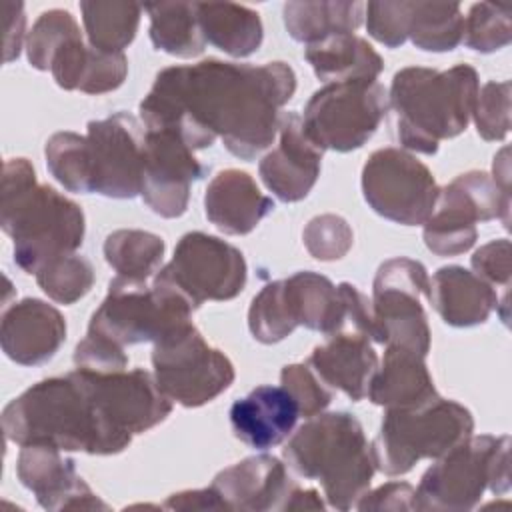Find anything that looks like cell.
Returning a JSON list of instances; mask_svg holds the SVG:
<instances>
[{"label": "cell", "mask_w": 512, "mask_h": 512, "mask_svg": "<svg viewBox=\"0 0 512 512\" xmlns=\"http://www.w3.org/2000/svg\"><path fill=\"white\" fill-rule=\"evenodd\" d=\"M302 242L312 258L320 262H334L350 252L354 232L346 218L338 214H320L304 226Z\"/></svg>", "instance_id": "cell-41"}, {"label": "cell", "mask_w": 512, "mask_h": 512, "mask_svg": "<svg viewBox=\"0 0 512 512\" xmlns=\"http://www.w3.org/2000/svg\"><path fill=\"white\" fill-rule=\"evenodd\" d=\"M272 210V198L258 188L248 172L238 168L218 172L204 192L206 218L228 236L250 234Z\"/></svg>", "instance_id": "cell-24"}, {"label": "cell", "mask_w": 512, "mask_h": 512, "mask_svg": "<svg viewBox=\"0 0 512 512\" xmlns=\"http://www.w3.org/2000/svg\"><path fill=\"white\" fill-rule=\"evenodd\" d=\"M282 456L290 470L320 482L328 506L356 508L376 472L372 442L350 412H320L288 436Z\"/></svg>", "instance_id": "cell-5"}, {"label": "cell", "mask_w": 512, "mask_h": 512, "mask_svg": "<svg viewBox=\"0 0 512 512\" xmlns=\"http://www.w3.org/2000/svg\"><path fill=\"white\" fill-rule=\"evenodd\" d=\"M510 16L512 10L506 4H472L468 16L464 18V46L480 54H490L500 48H506L512 40Z\"/></svg>", "instance_id": "cell-39"}, {"label": "cell", "mask_w": 512, "mask_h": 512, "mask_svg": "<svg viewBox=\"0 0 512 512\" xmlns=\"http://www.w3.org/2000/svg\"><path fill=\"white\" fill-rule=\"evenodd\" d=\"M80 36V26L68 10L52 8L42 12L26 36V56L30 66L36 70H50L52 60L62 46Z\"/></svg>", "instance_id": "cell-38"}, {"label": "cell", "mask_w": 512, "mask_h": 512, "mask_svg": "<svg viewBox=\"0 0 512 512\" xmlns=\"http://www.w3.org/2000/svg\"><path fill=\"white\" fill-rule=\"evenodd\" d=\"M88 44L102 52H122L132 44L142 16V6L120 0L80 2Z\"/></svg>", "instance_id": "cell-32"}, {"label": "cell", "mask_w": 512, "mask_h": 512, "mask_svg": "<svg viewBox=\"0 0 512 512\" xmlns=\"http://www.w3.org/2000/svg\"><path fill=\"white\" fill-rule=\"evenodd\" d=\"M152 366L160 390L186 408L212 402L236 378L230 358L212 348L192 322L154 344Z\"/></svg>", "instance_id": "cell-12"}, {"label": "cell", "mask_w": 512, "mask_h": 512, "mask_svg": "<svg viewBox=\"0 0 512 512\" xmlns=\"http://www.w3.org/2000/svg\"><path fill=\"white\" fill-rule=\"evenodd\" d=\"M464 16L456 2L410 0L408 38L424 52H450L462 44Z\"/></svg>", "instance_id": "cell-34"}, {"label": "cell", "mask_w": 512, "mask_h": 512, "mask_svg": "<svg viewBox=\"0 0 512 512\" xmlns=\"http://www.w3.org/2000/svg\"><path fill=\"white\" fill-rule=\"evenodd\" d=\"M430 276L422 262L398 256L382 262L372 282L376 342L430 352V326L420 296H428Z\"/></svg>", "instance_id": "cell-13"}, {"label": "cell", "mask_w": 512, "mask_h": 512, "mask_svg": "<svg viewBox=\"0 0 512 512\" xmlns=\"http://www.w3.org/2000/svg\"><path fill=\"white\" fill-rule=\"evenodd\" d=\"M492 180L510 194V162H508V148L504 146L492 162Z\"/></svg>", "instance_id": "cell-50"}, {"label": "cell", "mask_w": 512, "mask_h": 512, "mask_svg": "<svg viewBox=\"0 0 512 512\" xmlns=\"http://www.w3.org/2000/svg\"><path fill=\"white\" fill-rule=\"evenodd\" d=\"M510 80H490L478 88L472 110L476 132L486 142H500L510 132Z\"/></svg>", "instance_id": "cell-40"}, {"label": "cell", "mask_w": 512, "mask_h": 512, "mask_svg": "<svg viewBox=\"0 0 512 512\" xmlns=\"http://www.w3.org/2000/svg\"><path fill=\"white\" fill-rule=\"evenodd\" d=\"M490 220L510 228V194L488 172L470 170L440 188L422 238L432 254L458 256L476 244V222Z\"/></svg>", "instance_id": "cell-10"}, {"label": "cell", "mask_w": 512, "mask_h": 512, "mask_svg": "<svg viewBox=\"0 0 512 512\" xmlns=\"http://www.w3.org/2000/svg\"><path fill=\"white\" fill-rule=\"evenodd\" d=\"M472 268L474 274H478L482 280H486L492 286H510V240L498 238L484 246H480L472 256Z\"/></svg>", "instance_id": "cell-46"}, {"label": "cell", "mask_w": 512, "mask_h": 512, "mask_svg": "<svg viewBox=\"0 0 512 512\" xmlns=\"http://www.w3.org/2000/svg\"><path fill=\"white\" fill-rule=\"evenodd\" d=\"M234 436L254 450L280 446L294 432L300 418L296 400L284 386L262 384L230 406Z\"/></svg>", "instance_id": "cell-22"}, {"label": "cell", "mask_w": 512, "mask_h": 512, "mask_svg": "<svg viewBox=\"0 0 512 512\" xmlns=\"http://www.w3.org/2000/svg\"><path fill=\"white\" fill-rule=\"evenodd\" d=\"M146 128L128 112L92 120L86 126L90 192L128 200L140 194Z\"/></svg>", "instance_id": "cell-15"}, {"label": "cell", "mask_w": 512, "mask_h": 512, "mask_svg": "<svg viewBox=\"0 0 512 512\" xmlns=\"http://www.w3.org/2000/svg\"><path fill=\"white\" fill-rule=\"evenodd\" d=\"M304 58L316 78L332 82L376 80L384 70L380 54L362 38L350 32L332 34L304 48Z\"/></svg>", "instance_id": "cell-27"}, {"label": "cell", "mask_w": 512, "mask_h": 512, "mask_svg": "<svg viewBox=\"0 0 512 512\" xmlns=\"http://www.w3.org/2000/svg\"><path fill=\"white\" fill-rule=\"evenodd\" d=\"M474 432L472 412L456 400L434 396L414 408H386L372 442L376 470L386 476L410 472L422 458H440Z\"/></svg>", "instance_id": "cell-6"}, {"label": "cell", "mask_w": 512, "mask_h": 512, "mask_svg": "<svg viewBox=\"0 0 512 512\" xmlns=\"http://www.w3.org/2000/svg\"><path fill=\"white\" fill-rule=\"evenodd\" d=\"M510 490V436H470L436 458L416 488V510H472L484 492Z\"/></svg>", "instance_id": "cell-7"}, {"label": "cell", "mask_w": 512, "mask_h": 512, "mask_svg": "<svg viewBox=\"0 0 512 512\" xmlns=\"http://www.w3.org/2000/svg\"><path fill=\"white\" fill-rule=\"evenodd\" d=\"M246 278L248 266L236 246L196 230L178 240L172 260L154 274L152 284L198 310L206 300L236 298L244 290Z\"/></svg>", "instance_id": "cell-9"}, {"label": "cell", "mask_w": 512, "mask_h": 512, "mask_svg": "<svg viewBox=\"0 0 512 512\" xmlns=\"http://www.w3.org/2000/svg\"><path fill=\"white\" fill-rule=\"evenodd\" d=\"M4 16H6V36H4V62H12L20 56L24 28H26V14L24 4L20 2H4Z\"/></svg>", "instance_id": "cell-49"}, {"label": "cell", "mask_w": 512, "mask_h": 512, "mask_svg": "<svg viewBox=\"0 0 512 512\" xmlns=\"http://www.w3.org/2000/svg\"><path fill=\"white\" fill-rule=\"evenodd\" d=\"M42 292L58 304H74L94 286V266L86 256L64 254L44 264L36 274Z\"/></svg>", "instance_id": "cell-36"}, {"label": "cell", "mask_w": 512, "mask_h": 512, "mask_svg": "<svg viewBox=\"0 0 512 512\" xmlns=\"http://www.w3.org/2000/svg\"><path fill=\"white\" fill-rule=\"evenodd\" d=\"M294 92L296 74L286 62L208 58L160 70L138 110L146 130H170L192 150L222 138L232 156L254 160L276 140L282 106Z\"/></svg>", "instance_id": "cell-1"}, {"label": "cell", "mask_w": 512, "mask_h": 512, "mask_svg": "<svg viewBox=\"0 0 512 512\" xmlns=\"http://www.w3.org/2000/svg\"><path fill=\"white\" fill-rule=\"evenodd\" d=\"M280 384L296 400L300 416L304 418L324 412L334 398V390L326 386L306 362L286 364L280 372Z\"/></svg>", "instance_id": "cell-42"}, {"label": "cell", "mask_w": 512, "mask_h": 512, "mask_svg": "<svg viewBox=\"0 0 512 512\" xmlns=\"http://www.w3.org/2000/svg\"><path fill=\"white\" fill-rule=\"evenodd\" d=\"M388 112V92L378 80L332 82L304 106L302 126L320 150L362 148Z\"/></svg>", "instance_id": "cell-11"}, {"label": "cell", "mask_w": 512, "mask_h": 512, "mask_svg": "<svg viewBox=\"0 0 512 512\" xmlns=\"http://www.w3.org/2000/svg\"><path fill=\"white\" fill-rule=\"evenodd\" d=\"M144 10L150 18V40L156 50L176 58L200 56L206 48L198 24L196 2H154Z\"/></svg>", "instance_id": "cell-31"}, {"label": "cell", "mask_w": 512, "mask_h": 512, "mask_svg": "<svg viewBox=\"0 0 512 512\" xmlns=\"http://www.w3.org/2000/svg\"><path fill=\"white\" fill-rule=\"evenodd\" d=\"M286 282V294L298 326L320 332L324 336L336 334L344 324V302L338 286L318 272L300 270Z\"/></svg>", "instance_id": "cell-29"}, {"label": "cell", "mask_w": 512, "mask_h": 512, "mask_svg": "<svg viewBox=\"0 0 512 512\" xmlns=\"http://www.w3.org/2000/svg\"><path fill=\"white\" fill-rule=\"evenodd\" d=\"M126 76L128 58L124 52H102L88 44V56L82 68L78 90L86 94H106L120 88Z\"/></svg>", "instance_id": "cell-44"}, {"label": "cell", "mask_w": 512, "mask_h": 512, "mask_svg": "<svg viewBox=\"0 0 512 512\" xmlns=\"http://www.w3.org/2000/svg\"><path fill=\"white\" fill-rule=\"evenodd\" d=\"M2 430L18 446L40 444L96 456L118 454L132 442L102 416L74 370L44 378L10 400L2 410Z\"/></svg>", "instance_id": "cell-2"}, {"label": "cell", "mask_w": 512, "mask_h": 512, "mask_svg": "<svg viewBox=\"0 0 512 512\" xmlns=\"http://www.w3.org/2000/svg\"><path fill=\"white\" fill-rule=\"evenodd\" d=\"M74 374L102 416L128 438L158 426L172 412V400L160 390L154 372L144 368L106 374L74 368Z\"/></svg>", "instance_id": "cell-16"}, {"label": "cell", "mask_w": 512, "mask_h": 512, "mask_svg": "<svg viewBox=\"0 0 512 512\" xmlns=\"http://www.w3.org/2000/svg\"><path fill=\"white\" fill-rule=\"evenodd\" d=\"M208 168L194 150L170 130H146L140 196L162 218H178L188 210L190 186Z\"/></svg>", "instance_id": "cell-17"}, {"label": "cell", "mask_w": 512, "mask_h": 512, "mask_svg": "<svg viewBox=\"0 0 512 512\" xmlns=\"http://www.w3.org/2000/svg\"><path fill=\"white\" fill-rule=\"evenodd\" d=\"M366 396L376 406L414 408L432 400L438 392L426 356L404 346H386Z\"/></svg>", "instance_id": "cell-26"}, {"label": "cell", "mask_w": 512, "mask_h": 512, "mask_svg": "<svg viewBox=\"0 0 512 512\" xmlns=\"http://www.w3.org/2000/svg\"><path fill=\"white\" fill-rule=\"evenodd\" d=\"M326 338L312 350L306 364L332 390L344 392L352 402L364 400L380 364L372 340L354 330H340Z\"/></svg>", "instance_id": "cell-23"}, {"label": "cell", "mask_w": 512, "mask_h": 512, "mask_svg": "<svg viewBox=\"0 0 512 512\" xmlns=\"http://www.w3.org/2000/svg\"><path fill=\"white\" fill-rule=\"evenodd\" d=\"M364 6L358 0L286 2L282 18L288 34L308 46L332 34H354L364 22Z\"/></svg>", "instance_id": "cell-30"}, {"label": "cell", "mask_w": 512, "mask_h": 512, "mask_svg": "<svg viewBox=\"0 0 512 512\" xmlns=\"http://www.w3.org/2000/svg\"><path fill=\"white\" fill-rule=\"evenodd\" d=\"M74 366L78 370H88V372H120L126 370L128 366V356L122 346L96 336V334H86L74 350Z\"/></svg>", "instance_id": "cell-45"}, {"label": "cell", "mask_w": 512, "mask_h": 512, "mask_svg": "<svg viewBox=\"0 0 512 512\" xmlns=\"http://www.w3.org/2000/svg\"><path fill=\"white\" fill-rule=\"evenodd\" d=\"M428 300L438 316L454 328L484 324L500 306L494 286L458 264L442 266L432 274Z\"/></svg>", "instance_id": "cell-25"}, {"label": "cell", "mask_w": 512, "mask_h": 512, "mask_svg": "<svg viewBox=\"0 0 512 512\" xmlns=\"http://www.w3.org/2000/svg\"><path fill=\"white\" fill-rule=\"evenodd\" d=\"M16 474L44 510H108L76 472L74 460L54 446H22Z\"/></svg>", "instance_id": "cell-18"}, {"label": "cell", "mask_w": 512, "mask_h": 512, "mask_svg": "<svg viewBox=\"0 0 512 512\" xmlns=\"http://www.w3.org/2000/svg\"><path fill=\"white\" fill-rule=\"evenodd\" d=\"M46 166L50 174L76 194H90V176L86 160V136L76 132H56L44 146Z\"/></svg>", "instance_id": "cell-37"}, {"label": "cell", "mask_w": 512, "mask_h": 512, "mask_svg": "<svg viewBox=\"0 0 512 512\" xmlns=\"http://www.w3.org/2000/svg\"><path fill=\"white\" fill-rule=\"evenodd\" d=\"M166 510H228L216 490L200 488V490H184L168 496L162 504Z\"/></svg>", "instance_id": "cell-48"}, {"label": "cell", "mask_w": 512, "mask_h": 512, "mask_svg": "<svg viewBox=\"0 0 512 512\" xmlns=\"http://www.w3.org/2000/svg\"><path fill=\"white\" fill-rule=\"evenodd\" d=\"M248 328L254 340L262 344H276L298 328L288 302L284 280L268 282L254 296L248 310Z\"/></svg>", "instance_id": "cell-35"}, {"label": "cell", "mask_w": 512, "mask_h": 512, "mask_svg": "<svg viewBox=\"0 0 512 512\" xmlns=\"http://www.w3.org/2000/svg\"><path fill=\"white\" fill-rule=\"evenodd\" d=\"M198 24L206 44L234 56L254 54L264 40L260 14L234 2H196Z\"/></svg>", "instance_id": "cell-28"}, {"label": "cell", "mask_w": 512, "mask_h": 512, "mask_svg": "<svg viewBox=\"0 0 512 512\" xmlns=\"http://www.w3.org/2000/svg\"><path fill=\"white\" fill-rule=\"evenodd\" d=\"M438 184L414 154L402 148L374 150L362 168V194L382 218L402 226L428 220L438 198Z\"/></svg>", "instance_id": "cell-14"}, {"label": "cell", "mask_w": 512, "mask_h": 512, "mask_svg": "<svg viewBox=\"0 0 512 512\" xmlns=\"http://www.w3.org/2000/svg\"><path fill=\"white\" fill-rule=\"evenodd\" d=\"M194 308L154 284L116 276L108 284L106 298L94 310L88 332L118 346L142 342L156 344L172 330L192 322Z\"/></svg>", "instance_id": "cell-8"}, {"label": "cell", "mask_w": 512, "mask_h": 512, "mask_svg": "<svg viewBox=\"0 0 512 512\" xmlns=\"http://www.w3.org/2000/svg\"><path fill=\"white\" fill-rule=\"evenodd\" d=\"M228 510L240 512H288L298 484L286 466L270 454L248 456L220 470L212 484Z\"/></svg>", "instance_id": "cell-20"}, {"label": "cell", "mask_w": 512, "mask_h": 512, "mask_svg": "<svg viewBox=\"0 0 512 512\" xmlns=\"http://www.w3.org/2000/svg\"><path fill=\"white\" fill-rule=\"evenodd\" d=\"M102 250L118 276L146 282L160 270L166 244L158 234L120 228L106 236Z\"/></svg>", "instance_id": "cell-33"}, {"label": "cell", "mask_w": 512, "mask_h": 512, "mask_svg": "<svg viewBox=\"0 0 512 512\" xmlns=\"http://www.w3.org/2000/svg\"><path fill=\"white\" fill-rule=\"evenodd\" d=\"M276 146L260 160L258 174L280 202H300L320 176L322 154L304 132L302 116L294 110L280 114Z\"/></svg>", "instance_id": "cell-19"}, {"label": "cell", "mask_w": 512, "mask_h": 512, "mask_svg": "<svg viewBox=\"0 0 512 512\" xmlns=\"http://www.w3.org/2000/svg\"><path fill=\"white\" fill-rule=\"evenodd\" d=\"M364 18L366 30L376 42L388 48H398L408 40L410 0L368 2L364 6Z\"/></svg>", "instance_id": "cell-43"}, {"label": "cell", "mask_w": 512, "mask_h": 512, "mask_svg": "<svg viewBox=\"0 0 512 512\" xmlns=\"http://www.w3.org/2000/svg\"><path fill=\"white\" fill-rule=\"evenodd\" d=\"M0 226L14 242L16 266L36 274L50 260L82 246L86 218L74 200L38 184L26 158H10L2 168Z\"/></svg>", "instance_id": "cell-3"}, {"label": "cell", "mask_w": 512, "mask_h": 512, "mask_svg": "<svg viewBox=\"0 0 512 512\" xmlns=\"http://www.w3.org/2000/svg\"><path fill=\"white\" fill-rule=\"evenodd\" d=\"M66 340V320L58 308L24 298L8 306L0 322L2 352L20 366H40L54 358Z\"/></svg>", "instance_id": "cell-21"}, {"label": "cell", "mask_w": 512, "mask_h": 512, "mask_svg": "<svg viewBox=\"0 0 512 512\" xmlns=\"http://www.w3.org/2000/svg\"><path fill=\"white\" fill-rule=\"evenodd\" d=\"M480 80L470 64L448 70L408 66L394 74L388 108L404 148L432 156L442 140L460 136L472 118Z\"/></svg>", "instance_id": "cell-4"}, {"label": "cell", "mask_w": 512, "mask_h": 512, "mask_svg": "<svg viewBox=\"0 0 512 512\" xmlns=\"http://www.w3.org/2000/svg\"><path fill=\"white\" fill-rule=\"evenodd\" d=\"M416 500V488L408 482H386L378 486L372 492H364L362 498L356 502V508L366 512V510H416L414 506Z\"/></svg>", "instance_id": "cell-47"}]
</instances>
